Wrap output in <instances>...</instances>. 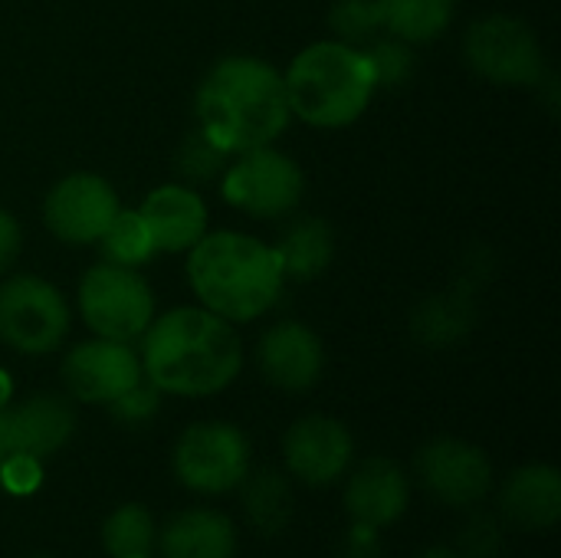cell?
<instances>
[{
  "label": "cell",
  "instance_id": "cell-1",
  "mask_svg": "<svg viewBox=\"0 0 561 558\" xmlns=\"http://www.w3.org/2000/svg\"><path fill=\"white\" fill-rule=\"evenodd\" d=\"M141 375L171 398H214L243 372L237 326L204 306H174L141 335Z\"/></svg>",
  "mask_w": 561,
  "mask_h": 558
},
{
  "label": "cell",
  "instance_id": "cell-2",
  "mask_svg": "<svg viewBox=\"0 0 561 558\" xmlns=\"http://www.w3.org/2000/svg\"><path fill=\"white\" fill-rule=\"evenodd\" d=\"M194 115L197 132L230 158L276 145L293 122L283 69L247 53L217 59L194 92Z\"/></svg>",
  "mask_w": 561,
  "mask_h": 558
},
{
  "label": "cell",
  "instance_id": "cell-3",
  "mask_svg": "<svg viewBox=\"0 0 561 558\" xmlns=\"http://www.w3.org/2000/svg\"><path fill=\"white\" fill-rule=\"evenodd\" d=\"M187 283L204 309L243 326L279 303L286 276L273 243L243 230H207L187 250Z\"/></svg>",
  "mask_w": 561,
  "mask_h": 558
},
{
  "label": "cell",
  "instance_id": "cell-4",
  "mask_svg": "<svg viewBox=\"0 0 561 558\" xmlns=\"http://www.w3.org/2000/svg\"><path fill=\"white\" fill-rule=\"evenodd\" d=\"M283 86L293 118L325 132L355 125L378 92L365 49L342 39H319L299 49L283 69Z\"/></svg>",
  "mask_w": 561,
  "mask_h": 558
},
{
  "label": "cell",
  "instance_id": "cell-5",
  "mask_svg": "<svg viewBox=\"0 0 561 558\" xmlns=\"http://www.w3.org/2000/svg\"><path fill=\"white\" fill-rule=\"evenodd\" d=\"M463 56L483 82L503 89L542 86L549 72L539 33L513 13H490L473 20L463 36Z\"/></svg>",
  "mask_w": 561,
  "mask_h": 558
},
{
  "label": "cell",
  "instance_id": "cell-6",
  "mask_svg": "<svg viewBox=\"0 0 561 558\" xmlns=\"http://www.w3.org/2000/svg\"><path fill=\"white\" fill-rule=\"evenodd\" d=\"M76 306L92 335L115 342H138L158 316L148 280L138 270L108 260L82 273Z\"/></svg>",
  "mask_w": 561,
  "mask_h": 558
},
{
  "label": "cell",
  "instance_id": "cell-7",
  "mask_svg": "<svg viewBox=\"0 0 561 558\" xmlns=\"http://www.w3.org/2000/svg\"><path fill=\"white\" fill-rule=\"evenodd\" d=\"M171 467L184 490L197 497H227L253 470V447L230 421H197L181 431Z\"/></svg>",
  "mask_w": 561,
  "mask_h": 558
},
{
  "label": "cell",
  "instance_id": "cell-8",
  "mask_svg": "<svg viewBox=\"0 0 561 558\" xmlns=\"http://www.w3.org/2000/svg\"><path fill=\"white\" fill-rule=\"evenodd\" d=\"M302 194L306 174L299 161L276 145L233 155L220 174V197L253 220L289 217L299 207Z\"/></svg>",
  "mask_w": 561,
  "mask_h": 558
},
{
  "label": "cell",
  "instance_id": "cell-9",
  "mask_svg": "<svg viewBox=\"0 0 561 558\" xmlns=\"http://www.w3.org/2000/svg\"><path fill=\"white\" fill-rule=\"evenodd\" d=\"M69 335V303L56 283L16 273L0 283V342L20 355H49Z\"/></svg>",
  "mask_w": 561,
  "mask_h": 558
},
{
  "label": "cell",
  "instance_id": "cell-10",
  "mask_svg": "<svg viewBox=\"0 0 561 558\" xmlns=\"http://www.w3.org/2000/svg\"><path fill=\"white\" fill-rule=\"evenodd\" d=\"M122 201L108 178L95 171H72L59 178L43 197V224L46 230L69 247H92L102 240Z\"/></svg>",
  "mask_w": 561,
  "mask_h": 558
},
{
  "label": "cell",
  "instance_id": "cell-11",
  "mask_svg": "<svg viewBox=\"0 0 561 558\" xmlns=\"http://www.w3.org/2000/svg\"><path fill=\"white\" fill-rule=\"evenodd\" d=\"M421 487L450 510H473L493 493V460L483 447L463 437H434L417 457Z\"/></svg>",
  "mask_w": 561,
  "mask_h": 558
},
{
  "label": "cell",
  "instance_id": "cell-12",
  "mask_svg": "<svg viewBox=\"0 0 561 558\" xmlns=\"http://www.w3.org/2000/svg\"><path fill=\"white\" fill-rule=\"evenodd\" d=\"M59 375L69 398L99 408H108L115 398H122L145 378L141 358L131 342H115L99 335L72 345L62 358Z\"/></svg>",
  "mask_w": 561,
  "mask_h": 558
},
{
  "label": "cell",
  "instance_id": "cell-13",
  "mask_svg": "<svg viewBox=\"0 0 561 558\" xmlns=\"http://www.w3.org/2000/svg\"><path fill=\"white\" fill-rule=\"evenodd\" d=\"M355 460L352 431L332 414H306L289 424L283 437V464L302 487L339 483Z\"/></svg>",
  "mask_w": 561,
  "mask_h": 558
},
{
  "label": "cell",
  "instance_id": "cell-14",
  "mask_svg": "<svg viewBox=\"0 0 561 558\" xmlns=\"http://www.w3.org/2000/svg\"><path fill=\"white\" fill-rule=\"evenodd\" d=\"M256 368L266 385L286 395H302L316 388L325 372V345L312 326L283 319L263 332L256 345Z\"/></svg>",
  "mask_w": 561,
  "mask_h": 558
},
{
  "label": "cell",
  "instance_id": "cell-15",
  "mask_svg": "<svg viewBox=\"0 0 561 558\" xmlns=\"http://www.w3.org/2000/svg\"><path fill=\"white\" fill-rule=\"evenodd\" d=\"M342 506L352 523L388 529L404 520L411 506V477L404 467L391 457H368L358 467H352L345 477Z\"/></svg>",
  "mask_w": 561,
  "mask_h": 558
},
{
  "label": "cell",
  "instance_id": "cell-16",
  "mask_svg": "<svg viewBox=\"0 0 561 558\" xmlns=\"http://www.w3.org/2000/svg\"><path fill=\"white\" fill-rule=\"evenodd\" d=\"M10 457L23 454L33 460H46L59 454L76 434V411L59 395H30L26 401L3 408Z\"/></svg>",
  "mask_w": 561,
  "mask_h": 558
},
{
  "label": "cell",
  "instance_id": "cell-17",
  "mask_svg": "<svg viewBox=\"0 0 561 558\" xmlns=\"http://www.w3.org/2000/svg\"><path fill=\"white\" fill-rule=\"evenodd\" d=\"M158 253H187L207 234V204L194 184H161L138 207Z\"/></svg>",
  "mask_w": 561,
  "mask_h": 558
},
{
  "label": "cell",
  "instance_id": "cell-18",
  "mask_svg": "<svg viewBox=\"0 0 561 558\" xmlns=\"http://www.w3.org/2000/svg\"><path fill=\"white\" fill-rule=\"evenodd\" d=\"M500 516L510 526L546 533L561 520V474L552 464H523L500 487Z\"/></svg>",
  "mask_w": 561,
  "mask_h": 558
},
{
  "label": "cell",
  "instance_id": "cell-19",
  "mask_svg": "<svg viewBox=\"0 0 561 558\" xmlns=\"http://www.w3.org/2000/svg\"><path fill=\"white\" fill-rule=\"evenodd\" d=\"M240 546L237 526L230 516L194 506L174 513L158 529V556L161 558H233Z\"/></svg>",
  "mask_w": 561,
  "mask_h": 558
},
{
  "label": "cell",
  "instance_id": "cell-20",
  "mask_svg": "<svg viewBox=\"0 0 561 558\" xmlns=\"http://www.w3.org/2000/svg\"><path fill=\"white\" fill-rule=\"evenodd\" d=\"M276 257H279V266H283V276L286 283H309V280H319L332 260H335V230L329 220L316 217V214H302V217H293L279 240L273 243Z\"/></svg>",
  "mask_w": 561,
  "mask_h": 558
},
{
  "label": "cell",
  "instance_id": "cell-21",
  "mask_svg": "<svg viewBox=\"0 0 561 558\" xmlns=\"http://www.w3.org/2000/svg\"><path fill=\"white\" fill-rule=\"evenodd\" d=\"M237 490H240L243 516L256 533L279 536L289 526L296 497H293V483L279 470H256V474L250 470Z\"/></svg>",
  "mask_w": 561,
  "mask_h": 558
},
{
  "label": "cell",
  "instance_id": "cell-22",
  "mask_svg": "<svg viewBox=\"0 0 561 558\" xmlns=\"http://www.w3.org/2000/svg\"><path fill=\"white\" fill-rule=\"evenodd\" d=\"M378 13L388 36L421 46L440 39L450 30L457 0H378Z\"/></svg>",
  "mask_w": 561,
  "mask_h": 558
},
{
  "label": "cell",
  "instance_id": "cell-23",
  "mask_svg": "<svg viewBox=\"0 0 561 558\" xmlns=\"http://www.w3.org/2000/svg\"><path fill=\"white\" fill-rule=\"evenodd\" d=\"M473 326V303L463 289H447L444 296H431L411 319V332L427 349H447L467 339Z\"/></svg>",
  "mask_w": 561,
  "mask_h": 558
},
{
  "label": "cell",
  "instance_id": "cell-24",
  "mask_svg": "<svg viewBox=\"0 0 561 558\" xmlns=\"http://www.w3.org/2000/svg\"><path fill=\"white\" fill-rule=\"evenodd\" d=\"M102 549L108 558H154L158 526L148 506L122 503L102 523Z\"/></svg>",
  "mask_w": 561,
  "mask_h": 558
},
{
  "label": "cell",
  "instance_id": "cell-25",
  "mask_svg": "<svg viewBox=\"0 0 561 558\" xmlns=\"http://www.w3.org/2000/svg\"><path fill=\"white\" fill-rule=\"evenodd\" d=\"M99 247H102V253H105L108 263L131 266V270L145 266V263L158 253V247H154V240H151V230L145 227L141 214H138V210H128V207H122V210L115 214V220H112L108 230L102 234Z\"/></svg>",
  "mask_w": 561,
  "mask_h": 558
},
{
  "label": "cell",
  "instance_id": "cell-26",
  "mask_svg": "<svg viewBox=\"0 0 561 558\" xmlns=\"http://www.w3.org/2000/svg\"><path fill=\"white\" fill-rule=\"evenodd\" d=\"M362 49L368 56V66H371V76H375L378 89H401V86H408L414 79L417 56H414L411 43L381 33L378 39H371Z\"/></svg>",
  "mask_w": 561,
  "mask_h": 558
},
{
  "label": "cell",
  "instance_id": "cell-27",
  "mask_svg": "<svg viewBox=\"0 0 561 558\" xmlns=\"http://www.w3.org/2000/svg\"><path fill=\"white\" fill-rule=\"evenodd\" d=\"M329 26H332V39H342L358 49L385 33L378 0H335L329 10Z\"/></svg>",
  "mask_w": 561,
  "mask_h": 558
},
{
  "label": "cell",
  "instance_id": "cell-28",
  "mask_svg": "<svg viewBox=\"0 0 561 558\" xmlns=\"http://www.w3.org/2000/svg\"><path fill=\"white\" fill-rule=\"evenodd\" d=\"M227 161H230V155H224V151H220L207 135H201V132L184 135V141H181V148H178V158H174L178 174L184 178V184H204V181L220 178L224 168H227Z\"/></svg>",
  "mask_w": 561,
  "mask_h": 558
},
{
  "label": "cell",
  "instance_id": "cell-29",
  "mask_svg": "<svg viewBox=\"0 0 561 558\" xmlns=\"http://www.w3.org/2000/svg\"><path fill=\"white\" fill-rule=\"evenodd\" d=\"M457 553L463 558H496L503 553V520H496L493 513H480L473 506V513L467 516V523L457 533Z\"/></svg>",
  "mask_w": 561,
  "mask_h": 558
},
{
  "label": "cell",
  "instance_id": "cell-30",
  "mask_svg": "<svg viewBox=\"0 0 561 558\" xmlns=\"http://www.w3.org/2000/svg\"><path fill=\"white\" fill-rule=\"evenodd\" d=\"M158 408H161V391L141 378L131 391H125L122 398H115V401L108 405V414H112L115 421L135 428V424H148V421L158 414Z\"/></svg>",
  "mask_w": 561,
  "mask_h": 558
},
{
  "label": "cell",
  "instance_id": "cell-31",
  "mask_svg": "<svg viewBox=\"0 0 561 558\" xmlns=\"http://www.w3.org/2000/svg\"><path fill=\"white\" fill-rule=\"evenodd\" d=\"M43 460H33V457H23V454H13L0 464V483L13 493V497H30L39 490L43 483Z\"/></svg>",
  "mask_w": 561,
  "mask_h": 558
},
{
  "label": "cell",
  "instance_id": "cell-32",
  "mask_svg": "<svg viewBox=\"0 0 561 558\" xmlns=\"http://www.w3.org/2000/svg\"><path fill=\"white\" fill-rule=\"evenodd\" d=\"M381 533L362 523H352L348 533L342 536L339 558H381Z\"/></svg>",
  "mask_w": 561,
  "mask_h": 558
},
{
  "label": "cell",
  "instance_id": "cell-33",
  "mask_svg": "<svg viewBox=\"0 0 561 558\" xmlns=\"http://www.w3.org/2000/svg\"><path fill=\"white\" fill-rule=\"evenodd\" d=\"M20 250H23V227L13 217V210L0 207V276L10 273V266L16 263Z\"/></svg>",
  "mask_w": 561,
  "mask_h": 558
},
{
  "label": "cell",
  "instance_id": "cell-34",
  "mask_svg": "<svg viewBox=\"0 0 561 558\" xmlns=\"http://www.w3.org/2000/svg\"><path fill=\"white\" fill-rule=\"evenodd\" d=\"M417 558H463L457 553V546H427Z\"/></svg>",
  "mask_w": 561,
  "mask_h": 558
},
{
  "label": "cell",
  "instance_id": "cell-35",
  "mask_svg": "<svg viewBox=\"0 0 561 558\" xmlns=\"http://www.w3.org/2000/svg\"><path fill=\"white\" fill-rule=\"evenodd\" d=\"M10 457V444H7V424H3V408H0V464Z\"/></svg>",
  "mask_w": 561,
  "mask_h": 558
},
{
  "label": "cell",
  "instance_id": "cell-36",
  "mask_svg": "<svg viewBox=\"0 0 561 558\" xmlns=\"http://www.w3.org/2000/svg\"><path fill=\"white\" fill-rule=\"evenodd\" d=\"M7 401H10V378H7V372L0 368V408H7Z\"/></svg>",
  "mask_w": 561,
  "mask_h": 558
},
{
  "label": "cell",
  "instance_id": "cell-37",
  "mask_svg": "<svg viewBox=\"0 0 561 558\" xmlns=\"http://www.w3.org/2000/svg\"><path fill=\"white\" fill-rule=\"evenodd\" d=\"M30 558H53V556H30Z\"/></svg>",
  "mask_w": 561,
  "mask_h": 558
}]
</instances>
